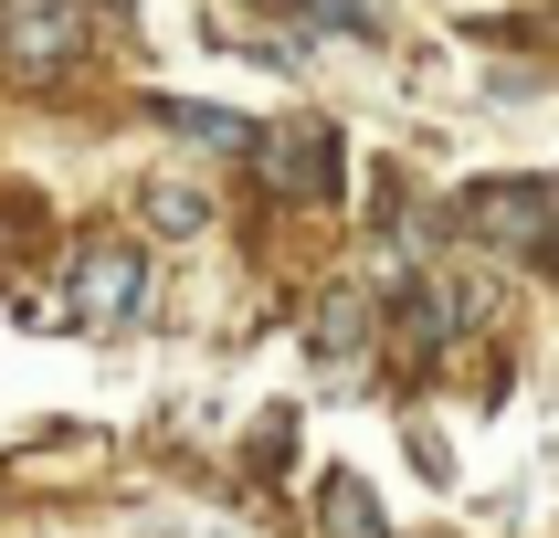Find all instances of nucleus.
I'll use <instances>...</instances> for the list:
<instances>
[{
    "label": "nucleus",
    "mask_w": 559,
    "mask_h": 538,
    "mask_svg": "<svg viewBox=\"0 0 559 538\" xmlns=\"http://www.w3.org/2000/svg\"><path fill=\"white\" fill-rule=\"evenodd\" d=\"M95 43V0H0V53L11 74H74Z\"/></svg>",
    "instance_id": "nucleus-1"
},
{
    "label": "nucleus",
    "mask_w": 559,
    "mask_h": 538,
    "mask_svg": "<svg viewBox=\"0 0 559 538\" xmlns=\"http://www.w3.org/2000/svg\"><path fill=\"white\" fill-rule=\"evenodd\" d=\"M138 296H148V253L138 243H85L74 275H63V316H74V327H127Z\"/></svg>",
    "instance_id": "nucleus-2"
},
{
    "label": "nucleus",
    "mask_w": 559,
    "mask_h": 538,
    "mask_svg": "<svg viewBox=\"0 0 559 538\" xmlns=\"http://www.w3.org/2000/svg\"><path fill=\"white\" fill-rule=\"evenodd\" d=\"M559 222V180H475L465 190V232L497 253H538Z\"/></svg>",
    "instance_id": "nucleus-3"
},
{
    "label": "nucleus",
    "mask_w": 559,
    "mask_h": 538,
    "mask_svg": "<svg viewBox=\"0 0 559 538\" xmlns=\"http://www.w3.org/2000/svg\"><path fill=\"white\" fill-rule=\"evenodd\" d=\"M264 148V180L285 190V201H338V127L328 117H296V127H275V138H253Z\"/></svg>",
    "instance_id": "nucleus-4"
},
{
    "label": "nucleus",
    "mask_w": 559,
    "mask_h": 538,
    "mask_svg": "<svg viewBox=\"0 0 559 538\" xmlns=\"http://www.w3.org/2000/svg\"><path fill=\"white\" fill-rule=\"evenodd\" d=\"M370 296H359V285H328V296H317V327H307V348L317 359H359V348H370Z\"/></svg>",
    "instance_id": "nucleus-5"
},
{
    "label": "nucleus",
    "mask_w": 559,
    "mask_h": 538,
    "mask_svg": "<svg viewBox=\"0 0 559 538\" xmlns=\"http://www.w3.org/2000/svg\"><path fill=\"white\" fill-rule=\"evenodd\" d=\"M158 127H169V138H201V148H253V138H264V127L233 117V106H180V95H158Z\"/></svg>",
    "instance_id": "nucleus-6"
},
{
    "label": "nucleus",
    "mask_w": 559,
    "mask_h": 538,
    "mask_svg": "<svg viewBox=\"0 0 559 538\" xmlns=\"http://www.w3.org/2000/svg\"><path fill=\"white\" fill-rule=\"evenodd\" d=\"M148 222L158 232H212V201H201L190 180H148Z\"/></svg>",
    "instance_id": "nucleus-7"
},
{
    "label": "nucleus",
    "mask_w": 559,
    "mask_h": 538,
    "mask_svg": "<svg viewBox=\"0 0 559 538\" xmlns=\"http://www.w3.org/2000/svg\"><path fill=\"white\" fill-rule=\"evenodd\" d=\"M296 11H307L317 32H348V43H380V11H370V0H296Z\"/></svg>",
    "instance_id": "nucleus-8"
},
{
    "label": "nucleus",
    "mask_w": 559,
    "mask_h": 538,
    "mask_svg": "<svg viewBox=\"0 0 559 538\" xmlns=\"http://www.w3.org/2000/svg\"><path fill=\"white\" fill-rule=\"evenodd\" d=\"M538 253H549V264H559V222H549V243H538Z\"/></svg>",
    "instance_id": "nucleus-9"
},
{
    "label": "nucleus",
    "mask_w": 559,
    "mask_h": 538,
    "mask_svg": "<svg viewBox=\"0 0 559 538\" xmlns=\"http://www.w3.org/2000/svg\"><path fill=\"white\" fill-rule=\"evenodd\" d=\"M275 11H296V0H275Z\"/></svg>",
    "instance_id": "nucleus-10"
},
{
    "label": "nucleus",
    "mask_w": 559,
    "mask_h": 538,
    "mask_svg": "<svg viewBox=\"0 0 559 538\" xmlns=\"http://www.w3.org/2000/svg\"><path fill=\"white\" fill-rule=\"evenodd\" d=\"M212 538H233V528H212Z\"/></svg>",
    "instance_id": "nucleus-11"
}]
</instances>
